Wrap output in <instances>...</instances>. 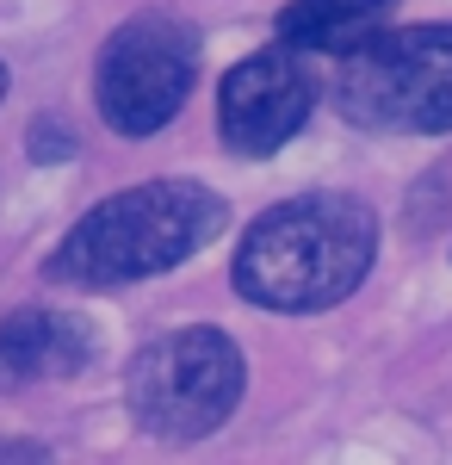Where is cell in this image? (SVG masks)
<instances>
[{
    "label": "cell",
    "instance_id": "1",
    "mask_svg": "<svg viewBox=\"0 0 452 465\" xmlns=\"http://www.w3.org/2000/svg\"><path fill=\"white\" fill-rule=\"evenodd\" d=\"M378 261V212L353 193L279 199L242 230L230 280L254 311L316 317L348 304Z\"/></svg>",
    "mask_w": 452,
    "mask_h": 465
},
{
    "label": "cell",
    "instance_id": "2",
    "mask_svg": "<svg viewBox=\"0 0 452 465\" xmlns=\"http://www.w3.org/2000/svg\"><path fill=\"white\" fill-rule=\"evenodd\" d=\"M223 217V199L199 180H142L74 217L69 236L44 261V280L74 292H112L174 273L180 261L217 242Z\"/></svg>",
    "mask_w": 452,
    "mask_h": 465
},
{
    "label": "cell",
    "instance_id": "3",
    "mask_svg": "<svg viewBox=\"0 0 452 465\" xmlns=\"http://www.w3.org/2000/svg\"><path fill=\"white\" fill-rule=\"evenodd\" d=\"M242 391H248V360L236 348V335L217 322L168 329V335L142 341L124 366L131 422L168 447H192V440L217 434L236 416Z\"/></svg>",
    "mask_w": 452,
    "mask_h": 465
},
{
    "label": "cell",
    "instance_id": "4",
    "mask_svg": "<svg viewBox=\"0 0 452 465\" xmlns=\"http://www.w3.org/2000/svg\"><path fill=\"white\" fill-rule=\"evenodd\" d=\"M335 112L384 137H447L452 131V19L390 25L335 63Z\"/></svg>",
    "mask_w": 452,
    "mask_h": 465
},
{
    "label": "cell",
    "instance_id": "5",
    "mask_svg": "<svg viewBox=\"0 0 452 465\" xmlns=\"http://www.w3.org/2000/svg\"><path fill=\"white\" fill-rule=\"evenodd\" d=\"M199 81V25L180 13H137L100 44L93 100L118 137H155L180 118Z\"/></svg>",
    "mask_w": 452,
    "mask_h": 465
},
{
    "label": "cell",
    "instance_id": "6",
    "mask_svg": "<svg viewBox=\"0 0 452 465\" xmlns=\"http://www.w3.org/2000/svg\"><path fill=\"white\" fill-rule=\"evenodd\" d=\"M316 94H322V81H316L310 56H298L285 44L248 50L217 81V137L248 162H267L310 124Z\"/></svg>",
    "mask_w": 452,
    "mask_h": 465
},
{
    "label": "cell",
    "instance_id": "7",
    "mask_svg": "<svg viewBox=\"0 0 452 465\" xmlns=\"http://www.w3.org/2000/svg\"><path fill=\"white\" fill-rule=\"evenodd\" d=\"M100 360V322L63 304H25L0 317V391L63 385Z\"/></svg>",
    "mask_w": 452,
    "mask_h": 465
},
{
    "label": "cell",
    "instance_id": "8",
    "mask_svg": "<svg viewBox=\"0 0 452 465\" xmlns=\"http://www.w3.org/2000/svg\"><path fill=\"white\" fill-rule=\"evenodd\" d=\"M390 19H397V0H285L273 32L298 56H335L341 63L359 44L390 32Z\"/></svg>",
    "mask_w": 452,
    "mask_h": 465
},
{
    "label": "cell",
    "instance_id": "9",
    "mask_svg": "<svg viewBox=\"0 0 452 465\" xmlns=\"http://www.w3.org/2000/svg\"><path fill=\"white\" fill-rule=\"evenodd\" d=\"M25 143H32V162H69L74 155V131L63 124V118H32Z\"/></svg>",
    "mask_w": 452,
    "mask_h": 465
},
{
    "label": "cell",
    "instance_id": "10",
    "mask_svg": "<svg viewBox=\"0 0 452 465\" xmlns=\"http://www.w3.org/2000/svg\"><path fill=\"white\" fill-rule=\"evenodd\" d=\"M0 465H56L44 440H0Z\"/></svg>",
    "mask_w": 452,
    "mask_h": 465
},
{
    "label": "cell",
    "instance_id": "11",
    "mask_svg": "<svg viewBox=\"0 0 452 465\" xmlns=\"http://www.w3.org/2000/svg\"><path fill=\"white\" fill-rule=\"evenodd\" d=\"M6 81H13V74H6V63H0V100H6Z\"/></svg>",
    "mask_w": 452,
    "mask_h": 465
}]
</instances>
